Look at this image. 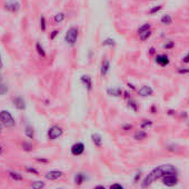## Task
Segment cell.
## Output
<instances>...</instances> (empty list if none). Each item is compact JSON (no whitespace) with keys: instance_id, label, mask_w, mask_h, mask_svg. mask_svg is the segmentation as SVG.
<instances>
[{"instance_id":"1","label":"cell","mask_w":189,"mask_h":189,"mask_svg":"<svg viewBox=\"0 0 189 189\" xmlns=\"http://www.w3.org/2000/svg\"><path fill=\"white\" fill-rule=\"evenodd\" d=\"M167 174H177L178 175V169L176 168L175 166L169 165V163H167V165H160V166L156 167L143 178V180L141 181V188H148L152 182L158 180V179H161L162 177L165 175H167Z\"/></svg>"},{"instance_id":"2","label":"cell","mask_w":189,"mask_h":189,"mask_svg":"<svg viewBox=\"0 0 189 189\" xmlns=\"http://www.w3.org/2000/svg\"><path fill=\"white\" fill-rule=\"evenodd\" d=\"M79 37V29L77 27H70L65 36V41L69 47H74Z\"/></svg>"},{"instance_id":"3","label":"cell","mask_w":189,"mask_h":189,"mask_svg":"<svg viewBox=\"0 0 189 189\" xmlns=\"http://www.w3.org/2000/svg\"><path fill=\"white\" fill-rule=\"evenodd\" d=\"M0 122L6 128H14V127H16V120H14V118L11 115V112H9L8 110H1L0 111Z\"/></svg>"},{"instance_id":"4","label":"cell","mask_w":189,"mask_h":189,"mask_svg":"<svg viewBox=\"0 0 189 189\" xmlns=\"http://www.w3.org/2000/svg\"><path fill=\"white\" fill-rule=\"evenodd\" d=\"M62 135H63V129L61 128L60 126L54 125V126L49 127V129H48L47 136L49 140H57Z\"/></svg>"},{"instance_id":"5","label":"cell","mask_w":189,"mask_h":189,"mask_svg":"<svg viewBox=\"0 0 189 189\" xmlns=\"http://www.w3.org/2000/svg\"><path fill=\"white\" fill-rule=\"evenodd\" d=\"M179 181L177 174H167L161 178V182L167 187H174Z\"/></svg>"},{"instance_id":"6","label":"cell","mask_w":189,"mask_h":189,"mask_svg":"<svg viewBox=\"0 0 189 189\" xmlns=\"http://www.w3.org/2000/svg\"><path fill=\"white\" fill-rule=\"evenodd\" d=\"M5 8L10 12H18L20 10L21 5L20 2L17 1V0H9L5 3Z\"/></svg>"},{"instance_id":"7","label":"cell","mask_w":189,"mask_h":189,"mask_svg":"<svg viewBox=\"0 0 189 189\" xmlns=\"http://www.w3.org/2000/svg\"><path fill=\"white\" fill-rule=\"evenodd\" d=\"M155 61L156 63L160 67H167L169 63H170V59H169L168 54H157L155 57Z\"/></svg>"},{"instance_id":"8","label":"cell","mask_w":189,"mask_h":189,"mask_svg":"<svg viewBox=\"0 0 189 189\" xmlns=\"http://www.w3.org/2000/svg\"><path fill=\"white\" fill-rule=\"evenodd\" d=\"M70 151L74 156H81L85 152V143L83 142H76L71 146Z\"/></svg>"},{"instance_id":"9","label":"cell","mask_w":189,"mask_h":189,"mask_svg":"<svg viewBox=\"0 0 189 189\" xmlns=\"http://www.w3.org/2000/svg\"><path fill=\"white\" fill-rule=\"evenodd\" d=\"M80 82L85 86V88L87 89L88 91H91L94 85H92V78L89 74H82L80 77Z\"/></svg>"},{"instance_id":"10","label":"cell","mask_w":189,"mask_h":189,"mask_svg":"<svg viewBox=\"0 0 189 189\" xmlns=\"http://www.w3.org/2000/svg\"><path fill=\"white\" fill-rule=\"evenodd\" d=\"M12 103H14V106L18 109V110H26V107H27L26 100H25L22 97H20V96L14 97V98H12Z\"/></svg>"},{"instance_id":"11","label":"cell","mask_w":189,"mask_h":189,"mask_svg":"<svg viewBox=\"0 0 189 189\" xmlns=\"http://www.w3.org/2000/svg\"><path fill=\"white\" fill-rule=\"evenodd\" d=\"M137 92L138 94L140 96V97H150V96H152L154 94V89L150 87V86H141V87L139 88L138 90H137Z\"/></svg>"},{"instance_id":"12","label":"cell","mask_w":189,"mask_h":189,"mask_svg":"<svg viewBox=\"0 0 189 189\" xmlns=\"http://www.w3.org/2000/svg\"><path fill=\"white\" fill-rule=\"evenodd\" d=\"M62 175L63 174H62V171H60V170H50V171L46 172L45 178L47 180H57V179L61 178Z\"/></svg>"},{"instance_id":"13","label":"cell","mask_w":189,"mask_h":189,"mask_svg":"<svg viewBox=\"0 0 189 189\" xmlns=\"http://www.w3.org/2000/svg\"><path fill=\"white\" fill-rule=\"evenodd\" d=\"M107 94L109 96H111V97H117V98H120L122 97V94H123V91H122V89L120 87H110V88H107Z\"/></svg>"},{"instance_id":"14","label":"cell","mask_w":189,"mask_h":189,"mask_svg":"<svg viewBox=\"0 0 189 189\" xmlns=\"http://www.w3.org/2000/svg\"><path fill=\"white\" fill-rule=\"evenodd\" d=\"M110 70V61L108 59H105L101 62V66H100V74L101 76H107Z\"/></svg>"},{"instance_id":"15","label":"cell","mask_w":189,"mask_h":189,"mask_svg":"<svg viewBox=\"0 0 189 189\" xmlns=\"http://www.w3.org/2000/svg\"><path fill=\"white\" fill-rule=\"evenodd\" d=\"M91 141L96 147L100 148L102 146V137L99 134H91Z\"/></svg>"},{"instance_id":"16","label":"cell","mask_w":189,"mask_h":189,"mask_svg":"<svg viewBox=\"0 0 189 189\" xmlns=\"http://www.w3.org/2000/svg\"><path fill=\"white\" fill-rule=\"evenodd\" d=\"M85 180H86V176L82 172H77L74 177V181L77 186H81L85 182Z\"/></svg>"},{"instance_id":"17","label":"cell","mask_w":189,"mask_h":189,"mask_svg":"<svg viewBox=\"0 0 189 189\" xmlns=\"http://www.w3.org/2000/svg\"><path fill=\"white\" fill-rule=\"evenodd\" d=\"M8 175L14 181H22L23 180V176L21 175L20 172H17V171H14V170H9Z\"/></svg>"},{"instance_id":"18","label":"cell","mask_w":189,"mask_h":189,"mask_svg":"<svg viewBox=\"0 0 189 189\" xmlns=\"http://www.w3.org/2000/svg\"><path fill=\"white\" fill-rule=\"evenodd\" d=\"M172 17L170 14H163L161 18H160V22H161L163 26H170L172 25Z\"/></svg>"},{"instance_id":"19","label":"cell","mask_w":189,"mask_h":189,"mask_svg":"<svg viewBox=\"0 0 189 189\" xmlns=\"http://www.w3.org/2000/svg\"><path fill=\"white\" fill-rule=\"evenodd\" d=\"M25 135L27 136L29 139H34V129L32 126L27 125L26 128H25Z\"/></svg>"},{"instance_id":"20","label":"cell","mask_w":189,"mask_h":189,"mask_svg":"<svg viewBox=\"0 0 189 189\" xmlns=\"http://www.w3.org/2000/svg\"><path fill=\"white\" fill-rule=\"evenodd\" d=\"M45 186H46V183L42 180H36V181H32L30 183V188L31 189H43Z\"/></svg>"},{"instance_id":"21","label":"cell","mask_w":189,"mask_h":189,"mask_svg":"<svg viewBox=\"0 0 189 189\" xmlns=\"http://www.w3.org/2000/svg\"><path fill=\"white\" fill-rule=\"evenodd\" d=\"M127 106H128L129 108L131 109L134 112H137L138 111V103H137V101H136L135 99H132V98H129L128 100H127Z\"/></svg>"},{"instance_id":"22","label":"cell","mask_w":189,"mask_h":189,"mask_svg":"<svg viewBox=\"0 0 189 189\" xmlns=\"http://www.w3.org/2000/svg\"><path fill=\"white\" fill-rule=\"evenodd\" d=\"M147 138V132L143 131V130H138L134 135V139L135 140H142V139H146Z\"/></svg>"},{"instance_id":"23","label":"cell","mask_w":189,"mask_h":189,"mask_svg":"<svg viewBox=\"0 0 189 189\" xmlns=\"http://www.w3.org/2000/svg\"><path fill=\"white\" fill-rule=\"evenodd\" d=\"M151 34H152V31H151V29L150 30H147V31H145V32H142V34H138L139 36V39L141 41H147L151 37Z\"/></svg>"},{"instance_id":"24","label":"cell","mask_w":189,"mask_h":189,"mask_svg":"<svg viewBox=\"0 0 189 189\" xmlns=\"http://www.w3.org/2000/svg\"><path fill=\"white\" fill-rule=\"evenodd\" d=\"M21 148H22V150H23V151H27V152H29V151H32V149H34V145H32L31 142L23 141L22 143H21Z\"/></svg>"},{"instance_id":"25","label":"cell","mask_w":189,"mask_h":189,"mask_svg":"<svg viewBox=\"0 0 189 189\" xmlns=\"http://www.w3.org/2000/svg\"><path fill=\"white\" fill-rule=\"evenodd\" d=\"M36 50H37V52H38V54H39L40 57H42V58L46 57V51H45L43 47L41 46L40 42H36Z\"/></svg>"},{"instance_id":"26","label":"cell","mask_w":189,"mask_h":189,"mask_svg":"<svg viewBox=\"0 0 189 189\" xmlns=\"http://www.w3.org/2000/svg\"><path fill=\"white\" fill-rule=\"evenodd\" d=\"M65 18H66V14H63V12H59V14H54V21L56 23H61L62 21L65 20Z\"/></svg>"},{"instance_id":"27","label":"cell","mask_w":189,"mask_h":189,"mask_svg":"<svg viewBox=\"0 0 189 189\" xmlns=\"http://www.w3.org/2000/svg\"><path fill=\"white\" fill-rule=\"evenodd\" d=\"M151 29V26H150V23H143L142 26L138 28V30H137V34H140L142 32H145V31H147V30H150Z\"/></svg>"},{"instance_id":"28","label":"cell","mask_w":189,"mask_h":189,"mask_svg":"<svg viewBox=\"0 0 189 189\" xmlns=\"http://www.w3.org/2000/svg\"><path fill=\"white\" fill-rule=\"evenodd\" d=\"M116 45V41L112 39V38H107V39H105V40L101 42V46L103 47H106V46H109V47H112V46H115Z\"/></svg>"},{"instance_id":"29","label":"cell","mask_w":189,"mask_h":189,"mask_svg":"<svg viewBox=\"0 0 189 189\" xmlns=\"http://www.w3.org/2000/svg\"><path fill=\"white\" fill-rule=\"evenodd\" d=\"M174 47H175V42L172 40H167L163 45H162V48H163L165 50H170V49H172Z\"/></svg>"},{"instance_id":"30","label":"cell","mask_w":189,"mask_h":189,"mask_svg":"<svg viewBox=\"0 0 189 189\" xmlns=\"http://www.w3.org/2000/svg\"><path fill=\"white\" fill-rule=\"evenodd\" d=\"M152 123H154V122L151 121V120H147V119H146V120H142L141 121V123H140V128L141 129H148L149 127H151V126H152Z\"/></svg>"},{"instance_id":"31","label":"cell","mask_w":189,"mask_h":189,"mask_svg":"<svg viewBox=\"0 0 189 189\" xmlns=\"http://www.w3.org/2000/svg\"><path fill=\"white\" fill-rule=\"evenodd\" d=\"M8 86L6 83H0V96H5L6 94H8Z\"/></svg>"},{"instance_id":"32","label":"cell","mask_w":189,"mask_h":189,"mask_svg":"<svg viewBox=\"0 0 189 189\" xmlns=\"http://www.w3.org/2000/svg\"><path fill=\"white\" fill-rule=\"evenodd\" d=\"M40 29L41 31H46L47 30V23H46V18L45 16L40 17Z\"/></svg>"},{"instance_id":"33","label":"cell","mask_w":189,"mask_h":189,"mask_svg":"<svg viewBox=\"0 0 189 189\" xmlns=\"http://www.w3.org/2000/svg\"><path fill=\"white\" fill-rule=\"evenodd\" d=\"M161 9H162L161 5H159V6H155V7H152L150 10H149V14H156L157 12H159Z\"/></svg>"},{"instance_id":"34","label":"cell","mask_w":189,"mask_h":189,"mask_svg":"<svg viewBox=\"0 0 189 189\" xmlns=\"http://www.w3.org/2000/svg\"><path fill=\"white\" fill-rule=\"evenodd\" d=\"M177 72L179 74H189V68L188 67H179L177 69Z\"/></svg>"},{"instance_id":"35","label":"cell","mask_w":189,"mask_h":189,"mask_svg":"<svg viewBox=\"0 0 189 189\" xmlns=\"http://www.w3.org/2000/svg\"><path fill=\"white\" fill-rule=\"evenodd\" d=\"M26 171L30 172V174H34V175H39V171L36 168H32V167H26Z\"/></svg>"},{"instance_id":"36","label":"cell","mask_w":189,"mask_h":189,"mask_svg":"<svg viewBox=\"0 0 189 189\" xmlns=\"http://www.w3.org/2000/svg\"><path fill=\"white\" fill-rule=\"evenodd\" d=\"M110 189H125V188H123V186L120 185V183H112L110 186Z\"/></svg>"},{"instance_id":"37","label":"cell","mask_w":189,"mask_h":189,"mask_svg":"<svg viewBox=\"0 0 189 189\" xmlns=\"http://www.w3.org/2000/svg\"><path fill=\"white\" fill-rule=\"evenodd\" d=\"M181 62H182V63H189V51L186 54H185L183 57H182Z\"/></svg>"},{"instance_id":"38","label":"cell","mask_w":189,"mask_h":189,"mask_svg":"<svg viewBox=\"0 0 189 189\" xmlns=\"http://www.w3.org/2000/svg\"><path fill=\"white\" fill-rule=\"evenodd\" d=\"M58 34H59V31H58V30H54V31L50 34V37H49V38H50V40H54V38L58 36Z\"/></svg>"},{"instance_id":"39","label":"cell","mask_w":189,"mask_h":189,"mask_svg":"<svg viewBox=\"0 0 189 189\" xmlns=\"http://www.w3.org/2000/svg\"><path fill=\"white\" fill-rule=\"evenodd\" d=\"M131 128H132V126H131L130 123H125V125H122V130H125V131L130 130Z\"/></svg>"},{"instance_id":"40","label":"cell","mask_w":189,"mask_h":189,"mask_svg":"<svg viewBox=\"0 0 189 189\" xmlns=\"http://www.w3.org/2000/svg\"><path fill=\"white\" fill-rule=\"evenodd\" d=\"M36 160L39 162H43V163H47V162H49V160L48 159H46V158H39V157H37L36 158Z\"/></svg>"},{"instance_id":"41","label":"cell","mask_w":189,"mask_h":189,"mask_svg":"<svg viewBox=\"0 0 189 189\" xmlns=\"http://www.w3.org/2000/svg\"><path fill=\"white\" fill-rule=\"evenodd\" d=\"M167 114H168L169 116H175L176 115V110H174V109H169L168 111H167Z\"/></svg>"},{"instance_id":"42","label":"cell","mask_w":189,"mask_h":189,"mask_svg":"<svg viewBox=\"0 0 189 189\" xmlns=\"http://www.w3.org/2000/svg\"><path fill=\"white\" fill-rule=\"evenodd\" d=\"M155 54H156V49L154 47H151L149 49V54H150V56H154Z\"/></svg>"},{"instance_id":"43","label":"cell","mask_w":189,"mask_h":189,"mask_svg":"<svg viewBox=\"0 0 189 189\" xmlns=\"http://www.w3.org/2000/svg\"><path fill=\"white\" fill-rule=\"evenodd\" d=\"M140 179V172H138V174H136L135 176V179H134V181L135 182H138V180Z\"/></svg>"},{"instance_id":"44","label":"cell","mask_w":189,"mask_h":189,"mask_svg":"<svg viewBox=\"0 0 189 189\" xmlns=\"http://www.w3.org/2000/svg\"><path fill=\"white\" fill-rule=\"evenodd\" d=\"M122 96H123V97H125L127 100H128L129 98H130V94H129L128 91H123V94H122Z\"/></svg>"},{"instance_id":"45","label":"cell","mask_w":189,"mask_h":189,"mask_svg":"<svg viewBox=\"0 0 189 189\" xmlns=\"http://www.w3.org/2000/svg\"><path fill=\"white\" fill-rule=\"evenodd\" d=\"M127 86H128V88H130L131 90H136V86H135V85H132V83L128 82V83H127Z\"/></svg>"},{"instance_id":"46","label":"cell","mask_w":189,"mask_h":189,"mask_svg":"<svg viewBox=\"0 0 189 189\" xmlns=\"http://www.w3.org/2000/svg\"><path fill=\"white\" fill-rule=\"evenodd\" d=\"M150 111H151V114H156V112H157V109H156V106H152V107L150 108Z\"/></svg>"},{"instance_id":"47","label":"cell","mask_w":189,"mask_h":189,"mask_svg":"<svg viewBox=\"0 0 189 189\" xmlns=\"http://www.w3.org/2000/svg\"><path fill=\"white\" fill-rule=\"evenodd\" d=\"M3 68V62H2V59H1V54H0V70Z\"/></svg>"},{"instance_id":"48","label":"cell","mask_w":189,"mask_h":189,"mask_svg":"<svg viewBox=\"0 0 189 189\" xmlns=\"http://www.w3.org/2000/svg\"><path fill=\"white\" fill-rule=\"evenodd\" d=\"M94 189H106V188H105L103 186H101V185H98V186H96Z\"/></svg>"},{"instance_id":"49","label":"cell","mask_w":189,"mask_h":189,"mask_svg":"<svg viewBox=\"0 0 189 189\" xmlns=\"http://www.w3.org/2000/svg\"><path fill=\"white\" fill-rule=\"evenodd\" d=\"M2 131H3V125H2L1 122H0V134H1Z\"/></svg>"},{"instance_id":"50","label":"cell","mask_w":189,"mask_h":189,"mask_svg":"<svg viewBox=\"0 0 189 189\" xmlns=\"http://www.w3.org/2000/svg\"><path fill=\"white\" fill-rule=\"evenodd\" d=\"M2 152H3V147L0 145V156L2 155Z\"/></svg>"},{"instance_id":"51","label":"cell","mask_w":189,"mask_h":189,"mask_svg":"<svg viewBox=\"0 0 189 189\" xmlns=\"http://www.w3.org/2000/svg\"><path fill=\"white\" fill-rule=\"evenodd\" d=\"M183 112H185V111H183ZM181 117H187V114H186V112H185V114H181Z\"/></svg>"},{"instance_id":"52","label":"cell","mask_w":189,"mask_h":189,"mask_svg":"<svg viewBox=\"0 0 189 189\" xmlns=\"http://www.w3.org/2000/svg\"><path fill=\"white\" fill-rule=\"evenodd\" d=\"M0 83H2V77H1V74H0Z\"/></svg>"},{"instance_id":"53","label":"cell","mask_w":189,"mask_h":189,"mask_svg":"<svg viewBox=\"0 0 189 189\" xmlns=\"http://www.w3.org/2000/svg\"><path fill=\"white\" fill-rule=\"evenodd\" d=\"M187 126H188V127H189V120H188V121H187Z\"/></svg>"},{"instance_id":"54","label":"cell","mask_w":189,"mask_h":189,"mask_svg":"<svg viewBox=\"0 0 189 189\" xmlns=\"http://www.w3.org/2000/svg\"><path fill=\"white\" fill-rule=\"evenodd\" d=\"M57 189H63V188H57Z\"/></svg>"}]
</instances>
